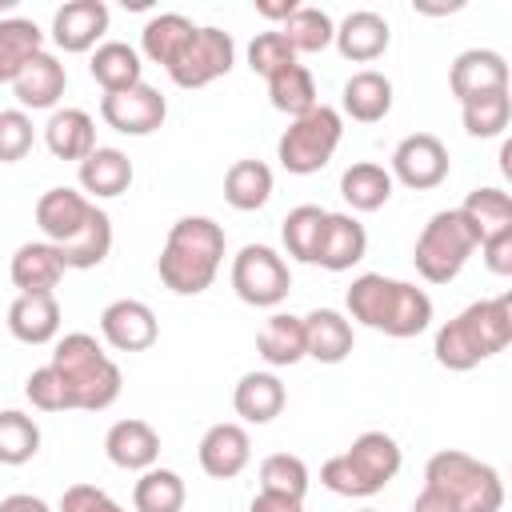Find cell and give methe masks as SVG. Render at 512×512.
<instances>
[{"mask_svg": "<svg viewBox=\"0 0 512 512\" xmlns=\"http://www.w3.org/2000/svg\"><path fill=\"white\" fill-rule=\"evenodd\" d=\"M8 332L20 344H48L60 332V304L52 292L44 296H16L8 304Z\"/></svg>", "mask_w": 512, "mask_h": 512, "instance_id": "cell-27", "label": "cell"}, {"mask_svg": "<svg viewBox=\"0 0 512 512\" xmlns=\"http://www.w3.org/2000/svg\"><path fill=\"white\" fill-rule=\"evenodd\" d=\"M192 32H196V24H192L188 16H180V12H160V16H152V20L140 28V52H144L152 64H160V68L168 72L172 60L180 56V48L192 40Z\"/></svg>", "mask_w": 512, "mask_h": 512, "instance_id": "cell-32", "label": "cell"}, {"mask_svg": "<svg viewBox=\"0 0 512 512\" xmlns=\"http://www.w3.org/2000/svg\"><path fill=\"white\" fill-rule=\"evenodd\" d=\"M24 396H28L32 408H40V412H72V396H68V388H64V380H60V372H56L52 364L36 368V372L24 380Z\"/></svg>", "mask_w": 512, "mask_h": 512, "instance_id": "cell-46", "label": "cell"}, {"mask_svg": "<svg viewBox=\"0 0 512 512\" xmlns=\"http://www.w3.org/2000/svg\"><path fill=\"white\" fill-rule=\"evenodd\" d=\"M44 144L56 160H84L96 152V120L84 108H56L44 124Z\"/></svg>", "mask_w": 512, "mask_h": 512, "instance_id": "cell-26", "label": "cell"}, {"mask_svg": "<svg viewBox=\"0 0 512 512\" xmlns=\"http://www.w3.org/2000/svg\"><path fill=\"white\" fill-rule=\"evenodd\" d=\"M268 100H272V108L276 112H284V116H304V112H312L320 100H316V80H312V72L296 60V64H288V68H280L276 76H268Z\"/></svg>", "mask_w": 512, "mask_h": 512, "instance_id": "cell-36", "label": "cell"}, {"mask_svg": "<svg viewBox=\"0 0 512 512\" xmlns=\"http://www.w3.org/2000/svg\"><path fill=\"white\" fill-rule=\"evenodd\" d=\"M100 336L108 340V348L116 352H144L156 344L160 336V324H156V312L144 304V300H112L104 312H100Z\"/></svg>", "mask_w": 512, "mask_h": 512, "instance_id": "cell-13", "label": "cell"}, {"mask_svg": "<svg viewBox=\"0 0 512 512\" xmlns=\"http://www.w3.org/2000/svg\"><path fill=\"white\" fill-rule=\"evenodd\" d=\"M232 64H236V44H232V36H228L224 28L204 24V28H196L192 40L180 48V56L172 60L168 76H172L176 88H204V84L228 76Z\"/></svg>", "mask_w": 512, "mask_h": 512, "instance_id": "cell-10", "label": "cell"}, {"mask_svg": "<svg viewBox=\"0 0 512 512\" xmlns=\"http://www.w3.org/2000/svg\"><path fill=\"white\" fill-rule=\"evenodd\" d=\"M276 32H280V36L288 40V48L300 56V52H324V48L332 44V36H336V24H332V16H328L324 8L300 4Z\"/></svg>", "mask_w": 512, "mask_h": 512, "instance_id": "cell-38", "label": "cell"}, {"mask_svg": "<svg viewBox=\"0 0 512 512\" xmlns=\"http://www.w3.org/2000/svg\"><path fill=\"white\" fill-rule=\"evenodd\" d=\"M292 288L284 256L268 244H244L232 256V292L252 308H276Z\"/></svg>", "mask_w": 512, "mask_h": 512, "instance_id": "cell-9", "label": "cell"}, {"mask_svg": "<svg viewBox=\"0 0 512 512\" xmlns=\"http://www.w3.org/2000/svg\"><path fill=\"white\" fill-rule=\"evenodd\" d=\"M456 212H460L464 224L472 228L476 248H480V240H488V236L512 228V196H508L504 188H472Z\"/></svg>", "mask_w": 512, "mask_h": 512, "instance_id": "cell-33", "label": "cell"}, {"mask_svg": "<svg viewBox=\"0 0 512 512\" xmlns=\"http://www.w3.org/2000/svg\"><path fill=\"white\" fill-rule=\"evenodd\" d=\"M424 484L440 488L460 512H500L504 508V480H500V472L492 464L460 452V448H444V452L428 456Z\"/></svg>", "mask_w": 512, "mask_h": 512, "instance_id": "cell-6", "label": "cell"}, {"mask_svg": "<svg viewBox=\"0 0 512 512\" xmlns=\"http://www.w3.org/2000/svg\"><path fill=\"white\" fill-rule=\"evenodd\" d=\"M472 252H476L472 228L464 224V216L456 208H444L420 228L416 248H412V264L428 284H448L460 276V268L468 264Z\"/></svg>", "mask_w": 512, "mask_h": 512, "instance_id": "cell-8", "label": "cell"}, {"mask_svg": "<svg viewBox=\"0 0 512 512\" xmlns=\"http://www.w3.org/2000/svg\"><path fill=\"white\" fill-rule=\"evenodd\" d=\"M168 116V100L152 84H132L124 92H108L100 100V120L120 136H152Z\"/></svg>", "mask_w": 512, "mask_h": 512, "instance_id": "cell-12", "label": "cell"}, {"mask_svg": "<svg viewBox=\"0 0 512 512\" xmlns=\"http://www.w3.org/2000/svg\"><path fill=\"white\" fill-rule=\"evenodd\" d=\"M108 252H112V220L104 208H92L88 228L72 244L60 248V260H64V268H96L108 260Z\"/></svg>", "mask_w": 512, "mask_h": 512, "instance_id": "cell-42", "label": "cell"}, {"mask_svg": "<svg viewBox=\"0 0 512 512\" xmlns=\"http://www.w3.org/2000/svg\"><path fill=\"white\" fill-rule=\"evenodd\" d=\"M272 196V168L264 160H236L224 172V200L236 212H256Z\"/></svg>", "mask_w": 512, "mask_h": 512, "instance_id": "cell-35", "label": "cell"}, {"mask_svg": "<svg viewBox=\"0 0 512 512\" xmlns=\"http://www.w3.org/2000/svg\"><path fill=\"white\" fill-rule=\"evenodd\" d=\"M392 176H388V168L384 164H376V160H356L352 168H344V176H340V196L348 200V208L352 212H376V208H384L388 200H392Z\"/></svg>", "mask_w": 512, "mask_h": 512, "instance_id": "cell-31", "label": "cell"}, {"mask_svg": "<svg viewBox=\"0 0 512 512\" xmlns=\"http://www.w3.org/2000/svg\"><path fill=\"white\" fill-rule=\"evenodd\" d=\"M448 88L460 104L472 96H484V92H504L508 88V60L492 48H468L452 60Z\"/></svg>", "mask_w": 512, "mask_h": 512, "instance_id": "cell-16", "label": "cell"}, {"mask_svg": "<svg viewBox=\"0 0 512 512\" xmlns=\"http://www.w3.org/2000/svg\"><path fill=\"white\" fill-rule=\"evenodd\" d=\"M288 404V392L276 372H244L232 392V408L244 424H272Z\"/></svg>", "mask_w": 512, "mask_h": 512, "instance_id": "cell-25", "label": "cell"}, {"mask_svg": "<svg viewBox=\"0 0 512 512\" xmlns=\"http://www.w3.org/2000/svg\"><path fill=\"white\" fill-rule=\"evenodd\" d=\"M220 264H224V228L212 216H180L164 236L156 272L168 292L200 296L204 288H212Z\"/></svg>", "mask_w": 512, "mask_h": 512, "instance_id": "cell-3", "label": "cell"}, {"mask_svg": "<svg viewBox=\"0 0 512 512\" xmlns=\"http://www.w3.org/2000/svg\"><path fill=\"white\" fill-rule=\"evenodd\" d=\"M324 216L328 208L320 204H296L284 224H280V240H284V252L300 264H312L316 260V244H320V228H324Z\"/></svg>", "mask_w": 512, "mask_h": 512, "instance_id": "cell-39", "label": "cell"}, {"mask_svg": "<svg viewBox=\"0 0 512 512\" xmlns=\"http://www.w3.org/2000/svg\"><path fill=\"white\" fill-rule=\"evenodd\" d=\"M288 64H296V52L288 48V40L272 28V32H256L252 36V44H248V68L256 72V76H276L280 68H288Z\"/></svg>", "mask_w": 512, "mask_h": 512, "instance_id": "cell-45", "label": "cell"}, {"mask_svg": "<svg viewBox=\"0 0 512 512\" xmlns=\"http://www.w3.org/2000/svg\"><path fill=\"white\" fill-rule=\"evenodd\" d=\"M88 72H92V80L104 88V96H108V92H124V88H132V84L144 80L140 52H136L132 44H124V40H104V44H96V52H92V60H88Z\"/></svg>", "mask_w": 512, "mask_h": 512, "instance_id": "cell-30", "label": "cell"}, {"mask_svg": "<svg viewBox=\"0 0 512 512\" xmlns=\"http://www.w3.org/2000/svg\"><path fill=\"white\" fill-rule=\"evenodd\" d=\"M256 352L272 368H292L304 360V320L292 312H272L256 332Z\"/></svg>", "mask_w": 512, "mask_h": 512, "instance_id": "cell-29", "label": "cell"}, {"mask_svg": "<svg viewBox=\"0 0 512 512\" xmlns=\"http://www.w3.org/2000/svg\"><path fill=\"white\" fill-rule=\"evenodd\" d=\"M184 500H188V488H184L180 472H172V468H148V472H140V480L132 488L136 512H180Z\"/></svg>", "mask_w": 512, "mask_h": 512, "instance_id": "cell-37", "label": "cell"}, {"mask_svg": "<svg viewBox=\"0 0 512 512\" xmlns=\"http://www.w3.org/2000/svg\"><path fill=\"white\" fill-rule=\"evenodd\" d=\"M460 120H464V132L476 136V140H492V136H504L508 120H512V96L508 88L504 92H484V96H472L460 104Z\"/></svg>", "mask_w": 512, "mask_h": 512, "instance_id": "cell-40", "label": "cell"}, {"mask_svg": "<svg viewBox=\"0 0 512 512\" xmlns=\"http://www.w3.org/2000/svg\"><path fill=\"white\" fill-rule=\"evenodd\" d=\"M404 464V452L400 444L388 436V432H360L348 452L340 456H328L324 468H320V484L336 496H352V500H364V496H376L384 492V484L396 480Z\"/></svg>", "mask_w": 512, "mask_h": 512, "instance_id": "cell-5", "label": "cell"}, {"mask_svg": "<svg viewBox=\"0 0 512 512\" xmlns=\"http://www.w3.org/2000/svg\"><path fill=\"white\" fill-rule=\"evenodd\" d=\"M340 136H344V116H340L336 108H328V104H316L312 112L296 116V120L280 132V140H276V160H280V168L292 172V176H312V172H320V168L336 156Z\"/></svg>", "mask_w": 512, "mask_h": 512, "instance_id": "cell-7", "label": "cell"}, {"mask_svg": "<svg viewBox=\"0 0 512 512\" xmlns=\"http://www.w3.org/2000/svg\"><path fill=\"white\" fill-rule=\"evenodd\" d=\"M64 260H60V248L48 244V240H28L12 252V264H8V276L12 284L20 288V296H44L60 284L64 276Z\"/></svg>", "mask_w": 512, "mask_h": 512, "instance_id": "cell-21", "label": "cell"}, {"mask_svg": "<svg viewBox=\"0 0 512 512\" xmlns=\"http://www.w3.org/2000/svg\"><path fill=\"white\" fill-rule=\"evenodd\" d=\"M36 452H40V424L20 408H4L0 412V464L20 468Z\"/></svg>", "mask_w": 512, "mask_h": 512, "instance_id": "cell-41", "label": "cell"}, {"mask_svg": "<svg viewBox=\"0 0 512 512\" xmlns=\"http://www.w3.org/2000/svg\"><path fill=\"white\" fill-rule=\"evenodd\" d=\"M260 492L272 496H288V500H304L308 492V464L292 452H272L260 460Z\"/></svg>", "mask_w": 512, "mask_h": 512, "instance_id": "cell-43", "label": "cell"}, {"mask_svg": "<svg viewBox=\"0 0 512 512\" xmlns=\"http://www.w3.org/2000/svg\"><path fill=\"white\" fill-rule=\"evenodd\" d=\"M92 208L96 204L84 192H76V188H48L36 200V224H40V232H44L48 244L64 248V244H72L88 228Z\"/></svg>", "mask_w": 512, "mask_h": 512, "instance_id": "cell-14", "label": "cell"}, {"mask_svg": "<svg viewBox=\"0 0 512 512\" xmlns=\"http://www.w3.org/2000/svg\"><path fill=\"white\" fill-rule=\"evenodd\" d=\"M0 512H52V508L32 492H12V496L0 500Z\"/></svg>", "mask_w": 512, "mask_h": 512, "instance_id": "cell-51", "label": "cell"}, {"mask_svg": "<svg viewBox=\"0 0 512 512\" xmlns=\"http://www.w3.org/2000/svg\"><path fill=\"white\" fill-rule=\"evenodd\" d=\"M48 364L60 372V380H64V388L72 396V408L104 412V408L116 404L124 376H120L116 360L96 344V336L68 332L64 340H56V352H52Z\"/></svg>", "mask_w": 512, "mask_h": 512, "instance_id": "cell-4", "label": "cell"}, {"mask_svg": "<svg viewBox=\"0 0 512 512\" xmlns=\"http://www.w3.org/2000/svg\"><path fill=\"white\" fill-rule=\"evenodd\" d=\"M340 108L356 124H376L392 112V80L376 68H360L340 88Z\"/></svg>", "mask_w": 512, "mask_h": 512, "instance_id": "cell-24", "label": "cell"}, {"mask_svg": "<svg viewBox=\"0 0 512 512\" xmlns=\"http://www.w3.org/2000/svg\"><path fill=\"white\" fill-rule=\"evenodd\" d=\"M512 340V296H488L468 304L464 312H456L448 324H440L436 332V364L448 372H468L484 360H492L496 352H504Z\"/></svg>", "mask_w": 512, "mask_h": 512, "instance_id": "cell-2", "label": "cell"}, {"mask_svg": "<svg viewBox=\"0 0 512 512\" xmlns=\"http://www.w3.org/2000/svg\"><path fill=\"white\" fill-rule=\"evenodd\" d=\"M412 512H460V508H456L440 488L424 484V488H420V496L412 500Z\"/></svg>", "mask_w": 512, "mask_h": 512, "instance_id": "cell-49", "label": "cell"}, {"mask_svg": "<svg viewBox=\"0 0 512 512\" xmlns=\"http://www.w3.org/2000/svg\"><path fill=\"white\" fill-rule=\"evenodd\" d=\"M304 320V356L316 364H340L352 352V320L336 308H312Z\"/></svg>", "mask_w": 512, "mask_h": 512, "instance_id": "cell-23", "label": "cell"}, {"mask_svg": "<svg viewBox=\"0 0 512 512\" xmlns=\"http://www.w3.org/2000/svg\"><path fill=\"white\" fill-rule=\"evenodd\" d=\"M296 8H300L296 0H280V4H268V0H256V12H260L264 20H280V24H284V20H288V16L296 12Z\"/></svg>", "mask_w": 512, "mask_h": 512, "instance_id": "cell-52", "label": "cell"}, {"mask_svg": "<svg viewBox=\"0 0 512 512\" xmlns=\"http://www.w3.org/2000/svg\"><path fill=\"white\" fill-rule=\"evenodd\" d=\"M356 512H376V508H356Z\"/></svg>", "mask_w": 512, "mask_h": 512, "instance_id": "cell-53", "label": "cell"}, {"mask_svg": "<svg viewBox=\"0 0 512 512\" xmlns=\"http://www.w3.org/2000/svg\"><path fill=\"white\" fill-rule=\"evenodd\" d=\"M60 512H124V508L96 484H72L60 496Z\"/></svg>", "mask_w": 512, "mask_h": 512, "instance_id": "cell-47", "label": "cell"}, {"mask_svg": "<svg viewBox=\"0 0 512 512\" xmlns=\"http://www.w3.org/2000/svg\"><path fill=\"white\" fill-rule=\"evenodd\" d=\"M196 456H200V468L212 476V480H232V476H240L244 468H248V460H252V440H248V432H244V424H212L204 436H200V448H196Z\"/></svg>", "mask_w": 512, "mask_h": 512, "instance_id": "cell-20", "label": "cell"}, {"mask_svg": "<svg viewBox=\"0 0 512 512\" xmlns=\"http://www.w3.org/2000/svg\"><path fill=\"white\" fill-rule=\"evenodd\" d=\"M348 316L372 332L408 340L432 324V296L408 280H392L384 272H364L344 292Z\"/></svg>", "mask_w": 512, "mask_h": 512, "instance_id": "cell-1", "label": "cell"}, {"mask_svg": "<svg viewBox=\"0 0 512 512\" xmlns=\"http://www.w3.org/2000/svg\"><path fill=\"white\" fill-rule=\"evenodd\" d=\"M480 252H484L488 272H496V276H512V228H504V232L480 240Z\"/></svg>", "mask_w": 512, "mask_h": 512, "instance_id": "cell-48", "label": "cell"}, {"mask_svg": "<svg viewBox=\"0 0 512 512\" xmlns=\"http://www.w3.org/2000/svg\"><path fill=\"white\" fill-rule=\"evenodd\" d=\"M332 44L340 48L344 60H352V64H372V60H380V56L388 52L392 28H388V20H384L380 12L356 8V12H348V16L336 24Z\"/></svg>", "mask_w": 512, "mask_h": 512, "instance_id": "cell-17", "label": "cell"}, {"mask_svg": "<svg viewBox=\"0 0 512 512\" xmlns=\"http://www.w3.org/2000/svg\"><path fill=\"white\" fill-rule=\"evenodd\" d=\"M104 456L124 472H148L160 460V436L148 420H136V416L116 420L104 432Z\"/></svg>", "mask_w": 512, "mask_h": 512, "instance_id": "cell-19", "label": "cell"}, {"mask_svg": "<svg viewBox=\"0 0 512 512\" xmlns=\"http://www.w3.org/2000/svg\"><path fill=\"white\" fill-rule=\"evenodd\" d=\"M36 144V128L32 116L24 108H4L0 112V164H16L32 152Z\"/></svg>", "mask_w": 512, "mask_h": 512, "instance_id": "cell-44", "label": "cell"}, {"mask_svg": "<svg viewBox=\"0 0 512 512\" xmlns=\"http://www.w3.org/2000/svg\"><path fill=\"white\" fill-rule=\"evenodd\" d=\"M132 176H136L132 172V160L120 148H100L96 144V152H88L80 160V188L88 196H96V200H112V196L128 192Z\"/></svg>", "mask_w": 512, "mask_h": 512, "instance_id": "cell-28", "label": "cell"}, {"mask_svg": "<svg viewBox=\"0 0 512 512\" xmlns=\"http://www.w3.org/2000/svg\"><path fill=\"white\" fill-rule=\"evenodd\" d=\"M248 512H304V500H288V496H272V492H256Z\"/></svg>", "mask_w": 512, "mask_h": 512, "instance_id": "cell-50", "label": "cell"}, {"mask_svg": "<svg viewBox=\"0 0 512 512\" xmlns=\"http://www.w3.org/2000/svg\"><path fill=\"white\" fill-rule=\"evenodd\" d=\"M448 168H452V160H448L444 140L432 136V132H412L392 148L388 176L400 180L412 192H432V188H440L448 180Z\"/></svg>", "mask_w": 512, "mask_h": 512, "instance_id": "cell-11", "label": "cell"}, {"mask_svg": "<svg viewBox=\"0 0 512 512\" xmlns=\"http://www.w3.org/2000/svg\"><path fill=\"white\" fill-rule=\"evenodd\" d=\"M108 20L104 0H68L52 16V44L60 52H92L108 32Z\"/></svg>", "mask_w": 512, "mask_h": 512, "instance_id": "cell-15", "label": "cell"}, {"mask_svg": "<svg viewBox=\"0 0 512 512\" xmlns=\"http://www.w3.org/2000/svg\"><path fill=\"white\" fill-rule=\"evenodd\" d=\"M364 252H368L364 224L356 216H348V212H328L324 216V228H320V244H316V260L312 264H320L328 272H348V268H356L364 260Z\"/></svg>", "mask_w": 512, "mask_h": 512, "instance_id": "cell-18", "label": "cell"}, {"mask_svg": "<svg viewBox=\"0 0 512 512\" xmlns=\"http://www.w3.org/2000/svg\"><path fill=\"white\" fill-rule=\"evenodd\" d=\"M36 52H44V32L36 28V20L24 16L0 20V84H12Z\"/></svg>", "mask_w": 512, "mask_h": 512, "instance_id": "cell-34", "label": "cell"}, {"mask_svg": "<svg viewBox=\"0 0 512 512\" xmlns=\"http://www.w3.org/2000/svg\"><path fill=\"white\" fill-rule=\"evenodd\" d=\"M64 88H68V72H64V64H60L52 52H36V56L24 64V72L12 80L16 104H20L24 112H28V108H32V112H44V108L56 112Z\"/></svg>", "mask_w": 512, "mask_h": 512, "instance_id": "cell-22", "label": "cell"}]
</instances>
